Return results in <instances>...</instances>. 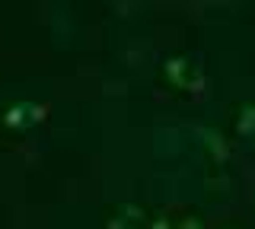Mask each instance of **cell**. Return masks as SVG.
Masks as SVG:
<instances>
[{
    "label": "cell",
    "mask_w": 255,
    "mask_h": 229,
    "mask_svg": "<svg viewBox=\"0 0 255 229\" xmlns=\"http://www.w3.org/2000/svg\"><path fill=\"white\" fill-rule=\"evenodd\" d=\"M166 76H169V83L172 86H179V89H201V83H204V76H201V70H198L191 61L185 58H172V61H166Z\"/></svg>",
    "instance_id": "cell-1"
},
{
    "label": "cell",
    "mask_w": 255,
    "mask_h": 229,
    "mask_svg": "<svg viewBox=\"0 0 255 229\" xmlns=\"http://www.w3.org/2000/svg\"><path fill=\"white\" fill-rule=\"evenodd\" d=\"M109 229H153L150 223V217L137 207H122L118 210V217H112ZM156 229H166V223H156Z\"/></svg>",
    "instance_id": "cell-2"
},
{
    "label": "cell",
    "mask_w": 255,
    "mask_h": 229,
    "mask_svg": "<svg viewBox=\"0 0 255 229\" xmlns=\"http://www.w3.org/2000/svg\"><path fill=\"white\" fill-rule=\"evenodd\" d=\"M45 115L42 105H32V102H19V105H13L10 112H6V124L10 128H32V124H38Z\"/></svg>",
    "instance_id": "cell-3"
},
{
    "label": "cell",
    "mask_w": 255,
    "mask_h": 229,
    "mask_svg": "<svg viewBox=\"0 0 255 229\" xmlns=\"http://www.w3.org/2000/svg\"><path fill=\"white\" fill-rule=\"evenodd\" d=\"M239 134H243L246 140H252L255 144V108H243V115H239Z\"/></svg>",
    "instance_id": "cell-4"
},
{
    "label": "cell",
    "mask_w": 255,
    "mask_h": 229,
    "mask_svg": "<svg viewBox=\"0 0 255 229\" xmlns=\"http://www.w3.org/2000/svg\"><path fill=\"white\" fill-rule=\"evenodd\" d=\"M179 229H204L201 223H198V220H185V223H182Z\"/></svg>",
    "instance_id": "cell-5"
}]
</instances>
